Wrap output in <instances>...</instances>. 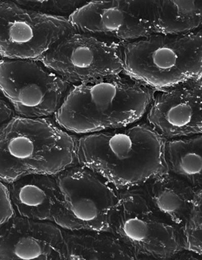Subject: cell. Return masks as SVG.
I'll list each match as a JSON object with an SVG mask.
<instances>
[{"label":"cell","mask_w":202,"mask_h":260,"mask_svg":"<svg viewBox=\"0 0 202 260\" xmlns=\"http://www.w3.org/2000/svg\"><path fill=\"white\" fill-rule=\"evenodd\" d=\"M122 48L123 73L152 90L202 78L201 29L184 35L151 34Z\"/></svg>","instance_id":"277c9868"},{"label":"cell","mask_w":202,"mask_h":260,"mask_svg":"<svg viewBox=\"0 0 202 260\" xmlns=\"http://www.w3.org/2000/svg\"><path fill=\"white\" fill-rule=\"evenodd\" d=\"M155 91L121 73L70 86L53 119L81 136L144 119Z\"/></svg>","instance_id":"7a4b0ae2"},{"label":"cell","mask_w":202,"mask_h":260,"mask_svg":"<svg viewBox=\"0 0 202 260\" xmlns=\"http://www.w3.org/2000/svg\"><path fill=\"white\" fill-rule=\"evenodd\" d=\"M202 256L190 251V250L182 249L175 253L171 259H187V260H201Z\"/></svg>","instance_id":"7402d4cb"},{"label":"cell","mask_w":202,"mask_h":260,"mask_svg":"<svg viewBox=\"0 0 202 260\" xmlns=\"http://www.w3.org/2000/svg\"><path fill=\"white\" fill-rule=\"evenodd\" d=\"M70 85L41 60H0V91L22 118H53Z\"/></svg>","instance_id":"52a82bcc"},{"label":"cell","mask_w":202,"mask_h":260,"mask_svg":"<svg viewBox=\"0 0 202 260\" xmlns=\"http://www.w3.org/2000/svg\"><path fill=\"white\" fill-rule=\"evenodd\" d=\"M25 9L52 17L68 19L87 2L54 1V0H28L14 1Z\"/></svg>","instance_id":"d6986e66"},{"label":"cell","mask_w":202,"mask_h":260,"mask_svg":"<svg viewBox=\"0 0 202 260\" xmlns=\"http://www.w3.org/2000/svg\"><path fill=\"white\" fill-rule=\"evenodd\" d=\"M167 173L193 188H202V134L165 141Z\"/></svg>","instance_id":"e0dca14e"},{"label":"cell","mask_w":202,"mask_h":260,"mask_svg":"<svg viewBox=\"0 0 202 260\" xmlns=\"http://www.w3.org/2000/svg\"><path fill=\"white\" fill-rule=\"evenodd\" d=\"M141 188L150 208L177 229L191 210L199 189L169 173L147 181Z\"/></svg>","instance_id":"5bb4252c"},{"label":"cell","mask_w":202,"mask_h":260,"mask_svg":"<svg viewBox=\"0 0 202 260\" xmlns=\"http://www.w3.org/2000/svg\"><path fill=\"white\" fill-rule=\"evenodd\" d=\"M60 200L54 221L63 230L111 231L120 193L104 177L78 165L56 176Z\"/></svg>","instance_id":"5b68a950"},{"label":"cell","mask_w":202,"mask_h":260,"mask_svg":"<svg viewBox=\"0 0 202 260\" xmlns=\"http://www.w3.org/2000/svg\"><path fill=\"white\" fill-rule=\"evenodd\" d=\"M202 188L198 189L193 205L179 230L182 249L202 256Z\"/></svg>","instance_id":"ac0fdd59"},{"label":"cell","mask_w":202,"mask_h":260,"mask_svg":"<svg viewBox=\"0 0 202 260\" xmlns=\"http://www.w3.org/2000/svg\"><path fill=\"white\" fill-rule=\"evenodd\" d=\"M75 31L121 43L153 34L147 1H91L69 18Z\"/></svg>","instance_id":"30bf717a"},{"label":"cell","mask_w":202,"mask_h":260,"mask_svg":"<svg viewBox=\"0 0 202 260\" xmlns=\"http://www.w3.org/2000/svg\"><path fill=\"white\" fill-rule=\"evenodd\" d=\"M64 230L14 215L0 228V260L62 259Z\"/></svg>","instance_id":"7c38bea8"},{"label":"cell","mask_w":202,"mask_h":260,"mask_svg":"<svg viewBox=\"0 0 202 260\" xmlns=\"http://www.w3.org/2000/svg\"><path fill=\"white\" fill-rule=\"evenodd\" d=\"M0 60H1V57H0Z\"/></svg>","instance_id":"603a6c76"},{"label":"cell","mask_w":202,"mask_h":260,"mask_svg":"<svg viewBox=\"0 0 202 260\" xmlns=\"http://www.w3.org/2000/svg\"><path fill=\"white\" fill-rule=\"evenodd\" d=\"M119 193L110 232L138 259H171L182 249L177 228L150 208L141 186L120 190Z\"/></svg>","instance_id":"8992f818"},{"label":"cell","mask_w":202,"mask_h":260,"mask_svg":"<svg viewBox=\"0 0 202 260\" xmlns=\"http://www.w3.org/2000/svg\"><path fill=\"white\" fill-rule=\"evenodd\" d=\"M144 120L165 141L202 134V78L155 91Z\"/></svg>","instance_id":"8fae6325"},{"label":"cell","mask_w":202,"mask_h":260,"mask_svg":"<svg viewBox=\"0 0 202 260\" xmlns=\"http://www.w3.org/2000/svg\"><path fill=\"white\" fill-rule=\"evenodd\" d=\"M75 32L68 19L0 1L1 59L41 60L57 42Z\"/></svg>","instance_id":"9c48e42d"},{"label":"cell","mask_w":202,"mask_h":260,"mask_svg":"<svg viewBox=\"0 0 202 260\" xmlns=\"http://www.w3.org/2000/svg\"><path fill=\"white\" fill-rule=\"evenodd\" d=\"M14 215L9 200L7 184L0 181V228Z\"/></svg>","instance_id":"ffe728a7"},{"label":"cell","mask_w":202,"mask_h":260,"mask_svg":"<svg viewBox=\"0 0 202 260\" xmlns=\"http://www.w3.org/2000/svg\"><path fill=\"white\" fill-rule=\"evenodd\" d=\"M78 136L53 118L13 117L0 129V181L32 174H57L78 165Z\"/></svg>","instance_id":"3957f363"},{"label":"cell","mask_w":202,"mask_h":260,"mask_svg":"<svg viewBox=\"0 0 202 260\" xmlns=\"http://www.w3.org/2000/svg\"><path fill=\"white\" fill-rule=\"evenodd\" d=\"M165 140L144 119L129 126L78 136L79 165L118 190L140 187L167 173Z\"/></svg>","instance_id":"6da1fadb"},{"label":"cell","mask_w":202,"mask_h":260,"mask_svg":"<svg viewBox=\"0 0 202 260\" xmlns=\"http://www.w3.org/2000/svg\"><path fill=\"white\" fill-rule=\"evenodd\" d=\"M9 200L17 216L54 221L60 193L56 176L32 174L7 184Z\"/></svg>","instance_id":"4fadbf2b"},{"label":"cell","mask_w":202,"mask_h":260,"mask_svg":"<svg viewBox=\"0 0 202 260\" xmlns=\"http://www.w3.org/2000/svg\"><path fill=\"white\" fill-rule=\"evenodd\" d=\"M62 259L136 260L138 258L112 232L64 230Z\"/></svg>","instance_id":"9a60e30c"},{"label":"cell","mask_w":202,"mask_h":260,"mask_svg":"<svg viewBox=\"0 0 202 260\" xmlns=\"http://www.w3.org/2000/svg\"><path fill=\"white\" fill-rule=\"evenodd\" d=\"M153 34L184 35L201 29L202 1H147Z\"/></svg>","instance_id":"2e32d148"},{"label":"cell","mask_w":202,"mask_h":260,"mask_svg":"<svg viewBox=\"0 0 202 260\" xmlns=\"http://www.w3.org/2000/svg\"><path fill=\"white\" fill-rule=\"evenodd\" d=\"M14 116L12 107L0 91V129Z\"/></svg>","instance_id":"44dd1931"},{"label":"cell","mask_w":202,"mask_h":260,"mask_svg":"<svg viewBox=\"0 0 202 260\" xmlns=\"http://www.w3.org/2000/svg\"><path fill=\"white\" fill-rule=\"evenodd\" d=\"M41 61L70 86L123 72L121 43L79 32L57 42Z\"/></svg>","instance_id":"ba28073f"}]
</instances>
